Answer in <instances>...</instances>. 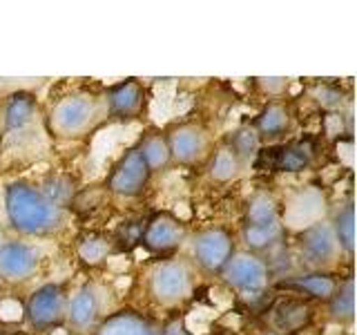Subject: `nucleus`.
Instances as JSON below:
<instances>
[{
    "label": "nucleus",
    "instance_id": "obj_1",
    "mask_svg": "<svg viewBox=\"0 0 357 335\" xmlns=\"http://www.w3.org/2000/svg\"><path fill=\"white\" fill-rule=\"evenodd\" d=\"M5 212L11 228L22 234H47L63 226V210L25 181L7 186Z\"/></svg>",
    "mask_w": 357,
    "mask_h": 335
},
{
    "label": "nucleus",
    "instance_id": "obj_2",
    "mask_svg": "<svg viewBox=\"0 0 357 335\" xmlns=\"http://www.w3.org/2000/svg\"><path fill=\"white\" fill-rule=\"evenodd\" d=\"M100 105L92 94H70L54 105L50 123L59 137H81L98 121Z\"/></svg>",
    "mask_w": 357,
    "mask_h": 335
},
{
    "label": "nucleus",
    "instance_id": "obj_3",
    "mask_svg": "<svg viewBox=\"0 0 357 335\" xmlns=\"http://www.w3.org/2000/svg\"><path fill=\"white\" fill-rule=\"evenodd\" d=\"M223 279L232 286L241 290L245 295H257L261 293L268 284V266L259 260V257L241 253L228 260V264L221 268Z\"/></svg>",
    "mask_w": 357,
    "mask_h": 335
},
{
    "label": "nucleus",
    "instance_id": "obj_4",
    "mask_svg": "<svg viewBox=\"0 0 357 335\" xmlns=\"http://www.w3.org/2000/svg\"><path fill=\"white\" fill-rule=\"evenodd\" d=\"M192 290V275L181 262H165L152 275V293L161 304H176Z\"/></svg>",
    "mask_w": 357,
    "mask_h": 335
},
{
    "label": "nucleus",
    "instance_id": "obj_5",
    "mask_svg": "<svg viewBox=\"0 0 357 335\" xmlns=\"http://www.w3.org/2000/svg\"><path fill=\"white\" fill-rule=\"evenodd\" d=\"M67 302L65 293L59 284H43L33 290V295L27 302V318L31 327L36 329H50L59 324L65 315Z\"/></svg>",
    "mask_w": 357,
    "mask_h": 335
},
{
    "label": "nucleus",
    "instance_id": "obj_6",
    "mask_svg": "<svg viewBox=\"0 0 357 335\" xmlns=\"http://www.w3.org/2000/svg\"><path fill=\"white\" fill-rule=\"evenodd\" d=\"M150 174L152 170L145 163L141 150L134 148L116 163L114 172L109 177V190L121 197H134L148 186Z\"/></svg>",
    "mask_w": 357,
    "mask_h": 335
},
{
    "label": "nucleus",
    "instance_id": "obj_7",
    "mask_svg": "<svg viewBox=\"0 0 357 335\" xmlns=\"http://www.w3.org/2000/svg\"><path fill=\"white\" fill-rule=\"evenodd\" d=\"M195 260L206 268V271H221L232 257V239L228 232L221 228H210L199 232L192 241Z\"/></svg>",
    "mask_w": 357,
    "mask_h": 335
},
{
    "label": "nucleus",
    "instance_id": "obj_8",
    "mask_svg": "<svg viewBox=\"0 0 357 335\" xmlns=\"http://www.w3.org/2000/svg\"><path fill=\"white\" fill-rule=\"evenodd\" d=\"M340 251L342 248L337 244V237H335L333 226L328 221L321 219L301 232V253H304L310 264L326 266L340 255Z\"/></svg>",
    "mask_w": 357,
    "mask_h": 335
},
{
    "label": "nucleus",
    "instance_id": "obj_9",
    "mask_svg": "<svg viewBox=\"0 0 357 335\" xmlns=\"http://www.w3.org/2000/svg\"><path fill=\"white\" fill-rule=\"evenodd\" d=\"M38 266V253L25 241H5L0 246V277L7 282H22Z\"/></svg>",
    "mask_w": 357,
    "mask_h": 335
},
{
    "label": "nucleus",
    "instance_id": "obj_10",
    "mask_svg": "<svg viewBox=\"0 0 357 335\" xmlns=\"http://www.w3.org/2000/svg\"><path fill=\"white\" fill-rule=\"evenodd\" d=\"M324 210H326V197H324L317 188H304L288 201L286 221L290 226L308 228L312 223L321 221Z\"/></svg>",
    "mask_w": 357,
    "mask_h": 335
},
{
    "label": "nucleus",
    "instance_id": "obj_11",
    "mask_svg": "<svg viewBox=\"0 0 357 335\" xmlns=\"http://www.w3.org/2000/svg\"><path fill=\"white\" fill-rule=\"evenodd\" d=\"M167 148H170V156H174L176 161L195 163L206 156L208 137H206V132L197 126H181L170 134Z\"/></svg>",
    "mask_w": 357,
    "mask_h": 335
},
{
    "label": "nucleus",
    "instance_id": "obj_12",
    "mask_svg": "<svg viewBox=\"0 0 357 335\" xmlns=\"http://www.w3.org/2000/svg\"><path fill=\"white\" fill-rule=\"evenodd\" d=\"M70 324L78 331H87L89 327H94L100 313V299L94 286H83L81 290H76V295L70 299V304L65 308Z\"/></svg>",
    "mask_w": 357,
    "mask_h": 335
},
{
    "label": "nucleus",
    "instance_id": "obj_13",
    "mask_svg": "<svg viewBox=\"0 0 357 335\" xmlns=\"http://www.w3.org/2000/svg\"><path fill=\"white\" fill-rule=\"evenodd\" d=\"M183 239V226L181 221L170 217V215H159L154 217L148 228H145L143 241L150 246L152 251H170L178 246Z\"/></svg>",
    "mask_w": 357,
    "mask_h": 335
},
{
    "label": "nucleus",
    "instance_id": "obj_14",
    "mask_svg": "<svg viewBox=\"0 0 357 335\" xmlns=\"http://www.w3.org/2000/svg\"><path fill=\"white\" fill-rule=\"evenodd\" d=\"M36 112H38V103H36V98H33V94H29V92L11 94L9 100L5 103V112H3L5 128L9 132L25 130L33 121V117H36Z\"/></svg>",
    "mask_w": 357,
    "mask_h": 335
},
{
    "label": "nucleus",
    "instance_id": "obj_15",
    "mask_svg": "<svg viewBox=\"0 0 357 335\" xmlns=\"http://www.w3.org/2000/svg\"><path fill=\"white\" fill-rule=\"evenodd\" d=\"M109 110L119 117H132L137 114L143 105V89L137 81H123L116 87H112V92L107 96Z\"/></svg>",
    "mask_w": 357,
    "mask_h": 335
},
{
    "label": "nucleus",
    "instance_id": "obj_16",
    "mask_svg": "<svg viewBox=\"0 0 357 335\" xmlns=\"http://www.w3.org/2000/svg\"><path fill=\"white\" fill-rule=\"evenodd\" d=\"M96 335H159L148 320H143L134 313H116L107 318Z\"/></svg>",
    "mask_w": 357,
    "mask_h": 335
},
{
    "label": "nucleus",
    "instance_id": "obj_17",
    "mask_svg": "<svg viewBox=\"0 0 357 335\" xmlns=\"http://www.w3.org/2000/svg\"><path fill=\"white\" fill-rule=\"evenodd\" d=\"M308 320H310L308 306L299 304V302H293V299L282 302V304L275 308V315H273L275 329L282 333H295L304 327Z\"/></svg>",
    "mask_w": 357,
    "mask_h": 335
},
{
    "label": "nucleus",
    "instance_id": "obj_18",
    "mask_svg": "<svg viewBox=\"0 0 357 335\" xmlns=\"http://www.w3.org/2000/svg\"><path fill=\"white\" fill-rule=\"evenodd\" d=\"M279 223V210L273 197L257 195L248 204V215H245V226L264 228V226H277Z\"/></svg>",
    "mask_w": 357,
    "mask_h": 335
},
{
    "label": "nucleus",
    "instance_id": "obj_19",
    "mask_svg": "<svg viewBox=\"0 0 357 335\" xmlns=\"http://www.w3.org/2000/svg\"><path fill=\"white\" fill-rule=\"evenodd\" d=\"M310 163V150L306 145H284L275 150V168L282 172H299Z\"/></svg>",
    "mask_w": 357,
    "mask_h": 335
},
{
    "label": "nucleus",
    "instance_id": "obj_20",
    "mask_svg": "<svg viewBox=\"0 0 357 335\" xmlns=\"http://www.w3.org/2000/svg\"><path fill=\"white\" fill-rule=\"evenodd\" d=\"M333 232L337 237L340 248H344L346 253H353V246H355V212L353 206H346L344 210H340V215L335 217Z\"/></svg>",
    "mask_w": 357,
    "mask_h": 335
},
{
    "label": "nucleus",
    "instance_id": "obj_21",
    "mask_svg": "<svg viewBox=\"0 0 357 335\" xmlns=\"http://www.w3.org/2000/svg\"><path fill=\"white\" fill-rule=\"evenodd\" d=\"M331 315L340 322H351L355 315V295H353V279H346L344 288L335 290L331 297Z\"/></svg>",
    "mask_w": 357,
    "mask_h": 335
},
{
    "label": "nucleus",
    "instance_id": "obj_22",
    "mask_svg": "<svg viewBox=\"0 0 357 335\" xmlns=\"http://www.w3.org/2000/svg\"><path fill=\"white\" fill-rule=\"evenodd\" d=\"M237 159H255L257 150H259V134L252 128H241L230 137V148H228Z\"/></svg>",
    "mask_w": 357,
    "mask_h": 335
},
{
    "label": "nucleus",
    "instance_id": "obj_23",
    "mask_svg": "<svg viewBox=\"0 0 357 335\" xmlns=\"http://www.w3.org/2000/svg\"><path fill=\"white\" fill-rule=\"evenodd\" d=\"M257 128L268 137H279L288 128V112L282 105H268L257 121Z\"/></svg>",
    "mask_w": 357,
    "mask_h": 335
},
{
    "label": "nucleus",
    "instance_id": "obj_24",
    "mask_svg": "<svg viewBox=\"0 0 357 335\" xmlns=\"http://www.w3.org/2000/svg\"><path fill=\"white\" fill-rule=\"evenodd\" d=\"M279 234H282V223H277V226H264V228H255V226L243 228V239L252 251H264L268 246H273L279 239Z\"/></svg>",
    "mask_w": 357,
    "mask_h": 335
},
{
    "label": "nucleus",
    "instance_id": "obj_25",
    "mask_svg": "<svg viewBox=\"0 0 357 335\" xmlns=\"http://www.w3.org/2000/svg\"><path fill=\"white\" fill-rule=\"evenodd\" d=\"M141 154L145 163H148V168L152 170V168H161L165 165L167 161H170V148H167V141L161 139V137H150L145 139V143L141 145Z\"/></svg>",
    "mask_w": 357,
    "mask_h": 335
},
{
    "label": "nucleus",
    "instance_id": "obj_26",
    "mask_svg": "<svg viewBox=\"0 0 357 335\" xmlns=\"http://www.w3.org/2000/svg\"><path fill=\"white\" fill-rule=\"evenodd\" d=\"M40 193L47 197L54 206H63V204H67V201L72 199V195H74V186H72V181L67 177H50L47 181H45V186H43V190Z\"/></svg>",
    "mask_w": 357,
    "mask_h": 335
},
{
    "label": "nucleus",
    "instance_id": "obj_27",
    "mask_svg": "<svg viewBox=\"0 0 357 335\" xmlns=\"http://www.w3.org/2000/svg\"><path fill=\"white\" fill-rule=\"evenodd\" d=\"M297 286L304 288L306 293H310L312 297H321V299L333 297V293L337 290V284H335L328 275H321V273H312V275L301 277L297 282Z\"/></svg>",
    "mask_w": 357,
    "mask_h": 335
},
{
    "label": "nucleus",
    "instance_id": "obj_28",
    "mask_svg": "<svg viewBox=\"0 0 357 335\" xmlns=\"http://www.w3.org/2000/svg\"><path fill=\"white\" fill-rule=\"evenodd\" d=\"M237 172H239V159L228 148H221L215 156V163H212V177L219 179V181H228V179L237 177Z\"/></svg>",
    "mask_w": 357,
    "mask_h": 335
},
{
    "label": "nucleus",
    "instance_id": "obj_29",
    "mask_svg": "<svg viewBox=\"0 0 357 335\" xmlns=\"http://www.w3.org/2000/svg\"><path fill=\"white\" fill-rule=\"evenodd\" d=\"M107 253H109V244L100 237H87L81 246H78V255H81L87 264L103 262Z\"/></svg>",
    "mask_w": 357,
    "mask_h": 335
},
{
    "label": "nucleus",
    "instance_id": "obj_30",
    "mask_svg": "<svg viewBox=\"0 0 357 335\" xmlns=\"http://www.w3.org/2000/svg\"><path fill=\"white\" fill-rule=\"evenodd\" d=\"M319 103L335 107V105L342 103V94L335 92V89H331V87H324V89H319Z\"/></svg>",
    "mask_w": 357,
    "mask_h": 335
},
{
    "label": "nucleus",
    "instance_id": "obj_31",
    "mask_svg": "<svg viewBox=\"0 0 357 335\" xmlns=\"http://www.w3.org/2000/svg\"><path fill=\"white\" fill-rule=\"evenodd\" d=\"M264 83L266 89H271V92H279V89L286 87V78H259Z\"/></svg>",
    "mask_w": 357,
    "mask_h": 335
},
{
    "label": "nucleus",
    "instance_id": "obj_32",
    "mask_svg": "<svg viewBox=\"0 0 357 335\" xmlns=\"http://www.w3.org/2000/svg\"><path fill=\"white\" fill-rule=\"evenodd\" d=\"M5 244V237H3V230H0V246H3Z\"/></svg>",
    "mask_w": 357,
    "mask_h": 335
},
{
    "label": "nucleus",
    "instance_id": "obj_33",
    "mask_svg": "<svg viewBox=\"0 0 357 335\" xmlns=\"http://www.w3.org/2000/svg\"><path fill=\"white\" fill-rule=\"evenodd\" d=\"M268 335H277V333H268Z\"/></svg>",
    "mask_w": 357,
    "mask_h": 335
}]
</instances>
